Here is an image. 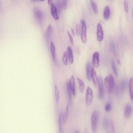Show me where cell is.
<instances>
[{
	"label": "cell",
	"instance_id": "1",
	"mask_svg": "<svg viewBox=\"0 0 133 133\" xmlns=\"http://www.w3.org/2000/svg\"><path fill=\"white\" fill-rule=\"evenodd\" d=\"M105 84L106 88L109 93H112L114 89L115 81L114 77L111 74H110L108 76L105 78Z\"/></svg>",
	"mask_w": 133,
	"mask_h": 133
},
{
	"label": "cell",
	"instance_id": "2",
	"mask_svg": "<svg viewBox=\"0 0 133 133\" xmlns=\"http://www.w3.org/2000/svg\"><path fill=\"white\" fill-rule=\"evenodd\" d=\"M99 117V112L97 110L94 111L91 117V128L94 132H95L97 130Z\"/></svg>",
	"mask_w": 133,
	"mask_h": 133
},
{
	"label": "cell",
	"instance_id": "3",
	"mask_svg": "<svg viewBox=\"0 0 133 133\" xmlns=\"http://www.w3.org/2000/svg\"><path fill=\"white\" fill-rule=\"evenodd\" d=\"M81 37L82 41L84 43H86L87 42L86 37L87 28L86 24L84 20L82 19L81 20Z\"/></svg>",
	"mask_w": 133,
	"mask_h": 133
},
{
	"label": "cell",
	"instance_id": "4",
	"mask_svg": "<svg viewBox=\"0 0 133 133\" xmlns=\"http://www.w3.org/2000/svg\"><path fill=\"white\" fill-rule=\"evenodd\" d=\"M93 94L92 90L89 87H88L86 90V102L88 106L90 105L92 102Z\"/></svg>",
	"mask_w": 133,
	"mask_h": 133
},
{
	"label": "cell",
	"instance_id": "5",
	"mask_svg": "<svg viewBox=\"0 0 133 133\" xmlns=\"http://www.w3.org/2000/svg\"><path fill=\"white\" fill-rule=\"evenodd\" d=\"M98 85L99 87V97L100 99H103L104 96V89L103 79L101 77L98 79Z\"/></svg>",
	"mask_w": 133,
	"mask_h": 133
},
{
	"label": "cell",
	"instance_id": "6",
	"mask_svg": "<svg viewBox=\"0 0 133 133\" xmlns=\"http://www.w3.org/2000/svg\"><path fill=\"white\" fill-rule=\"evenodd\" d=\"M97 39L99 41H102L104 37V33L103 28L100 23H99L97 25Z\"/></svg>",
	"mask_w": 133,
	"mask_h": 133
},
{
	"label": "cell",
	"instance_id": "7",
	"mask_svg": "<svg viewBox=\"0 0 133 133\" xmlns=\"http://www.w3.org/2000/svg\"><path fill=\"white\" fill-rule=\"evenodd\" d=\"M34 13L35 17L39 20H42L43 19L44 15L43 12L39 8L35 7L34 9Z\"/></svg>",
	"mask_w": 133,
	"mask_h": 133
},
{
	"label": "cell",
	"instance_id": "8",
	"mask_svg": "<svg viewBox=\"0 0 133 133\" xmlns=\"http://www.w3.org/2000/svg\"><path fill=\"white\" fill-rule=\"evenodd\" d=\"M99 54L98 52H95L93 57L92 63L95 68H98L99 65Z\"/></svg>",
	"mask_w": 133,
	"mask_h": 133
},
{
	"label": "cell",
	"instance_id": "9",
	"mask_svg": "<svg viewBox=\"0 0 133 133\" xmlns=\"http://www.w3.org/2000/svg\"><path fill=\"white\" fill-rule=\"evenodd\" d=\"M132 107L131 105L129 104H127L126 107L124 116L125 118L128 119L130 117L132 112Z\"/></svg>",
	"mask_w": 133,
	"mask_h": 133
},
{
	"label": "cell",
	"instance_id": "10",
	"mask_svg": "<svg viewBox=\"0 0 133 133\" xmlns=\"http://www.w3.org/2000/svg\"><path fill=\"white\" fill-rule=\"evenodd\" d=\"M91 77L93 80L94 85L97 87L98 84V79L95 69L93 67L91 68Z\"/></svg>",
	"mask_w": 133,
	"mask_h": 133
},
{
	"label": "cell",
	"instance_id": "11",
	"mask_svg": "<svg viewBox=\"0 0 133 133\" xmlns=\"http://www.w3.org/2000/svg\"><path fill=\"white\" fill-rule=\"evenodd\" d=\"M69 85L71 91L74 96L75 95V83L74 78L73 75L71 77L69 82Z\"/></svg>",
	"mask_w": 133,
	"mask_h": 133
},
{
	"label": "cell",
	"instance_id": "12",
	"mask_svg": "<svg viewBox=\"0 0 133 133\" xmlns=\"http://www.w3.org/2000/svg\"><path fill=\"white\" fill-rule=\"evenodd\" d=\"M51 13L53 18L56 20L59 19L57 8L56 6L53 4L51 5Z\"/></svg>",
	"mask_w": 133,
	"mask_h": 133
},
{
	"label": "cell",
	"instance_id": "13",
	"mask_svg": "<svg viewBox=\"0 0 133 133\" xmlns=\"http://www.w3.org/2000/svg\"><path fill=\"white\" fill-rule=\"evenodd\" d=\"M91 65L90 62H88L86 65V76L87 80L89 81H90L91 77Z\"/></svg>",
	"mask_w": 133,
	"mask_h": 133
},
{
	"label": "cell",
	"instance_id": "14",
	"mask_svg": "<svg viewBox=\"0 0 133 133\" xmlns=\"http://www.w3.org/2000/svg\"><path fill=\"white\" fill-rule=\"evenodd\" d=\"M53 32V29L52 26L51 25H49L48 26L46 34L47 41H49L50 39Z\"/></svg>",
	"mask_w": 133,
	"mask_h": 133
},
{
	"label": "cell",
	"instance_id": "15",
	"mask_svg": "<svg viewBox=\"0 0 133 133\" xmlns=\"http://www.w3.org/2000/svg\"><path fill=\"white\" fill-rule=\"evenodd\" d=\"M68 55L69 60L71 64H73L74 62V59L72 49L68 47L67 49Z\"/></svg>",
	"mask_w": 133,
	"mask_h": 133
},
{
	"label": "cell",
	"instance_id": "16",
	"mask_svg": "<svg viewBox=\"0 0 133 133\" xmlns=\"http://www.w3.org/2000/svg\"><path fill=\"white\" fill-rule=\"evenodd\" d=\"M110 124L109 120L108 118H105L104 119L103 122V127L105 130H108Z\"/></svg>",
	"mask_w": 133,
	"mask_h": 133
},
{
	"label": "cell",
	"instance_id": "17",
	"mask_svg": "<svg viewBox=\"0 0 133 133\" xmlns=\"http://www.w3.org/2000/svg\"><path fill=\"white\" fill-rule=\"evenodd\" d=\"M110 15V9L108 6L105 7L104 11V17L105 20H108L109 18Z\"/></svg>",
	"mask_w": 133,
	"mask_h": 133
},
{
	"label": "cell",
	"instance_id": "18",
	"mask_svg": "<svg viewBox=\"0 0 133 133\" xmlns=\"http://www.w3.org/2000/svg\"><path fill=\"white\" fill-rule=\"evenodd\" d=\"M69 109V104H67L66 109L65 110L62 119V123L63 125L66 124Z\"/></svg>",
	"mask_w": 133,
	"mask_h": 133
},
{
	"label": "cell",
	"instance_id": "19",
	"mask_svg": "<svg viewBox=\"0 0 133 133\" xmlns=\"http://www.w3.org/2000/svg\"><path fill=\"white\" fill-rule=\"evenodd\" d=\"M90 1L94 13L95 14H97L98 13V11L96 3L94 0H90Z\"/></svg>",
	"mask_w": 133,
	"mask_h": 133
},
{
	"label": "cell",
	"instance_id": "20",
	"mask_svg": "<svg viewBox=\"0 0 133 133\" xmlns=\"http://www.w3.org/2000/svg\"><path fill=\"white\" fill-rule=\"evenodd\" d=\"M50 49L53 61H54L55 55V48L54 43L51 42L50 43Z\"/></svg>",
	"mask_w": 133,
	"mask_h": 133
},
{
	"label": "cell",
	"instance_id": "21",
	"mask_svg": "<svg viewBox=\"0 0 133 133\" xmlns=\"http://www.w3.org/2000/svg\"><path fill=\"white\" fill-rule=\"evenodd\" d=\"M77 79L79 84V89L81 93L83 92L85 87L84 84V82L79 78H77Z\"/></svg>",
	"mask_w": 133,
	"mask_h": 133
},
{
	"label": "cell",
	"instance_id": "22",
	"mask_svg": "<svg viewBox=\"0 0 133 133\" xmlns=\"http://www.w3.org/2000/svg\"><path fill=\"white\" fill-rule=\"evenodd\" d=\"M129 94L131 100H133V78H131L129 81Z\"/></svg>",
	"mask_w": 133,
	"mask_h": 133
},
{
	"label": "cell",
	"instance_id": "23",
	"mask_svg": "<svg viewBox=\"0 0 133 133\" xmlns=\"http://www.w3.org/2000/svg\"><path fill=\"white\" fill-rule=\"evenodd\" d=\"M62 114L61 112L60 114L58 120V125L59 127V133H63V131L62 128Z\"/></svg>",
	"mask_w": 133,
	"mask_h": 133
},
{
	"label": "cell",
	"instance_id": "24",
	"mask_svg": "<svg viewBox=\"0 0 133 133\" xmlns=\"http://www.w3.org/2000/svg\"><path fill=\"white\" fill-rule=\"evenodd\" d=\"M55 95L56 103L58 104L59 99V93L58 87L55 85Z\"/></svg>",
	"mask_w": 133,
	"mask_h": 133
},
{
	"label": "cell",
	"instance_id": "25",
	"mask_svg": "<svg viewBox=\"0 0 133 133\" xmlns=\"http://www.w3.org/2000/svg\"><path fill=\"white\" fill-rule=\"evenodd\" d=\"M111 63L112 69L116 76L118 75V73L116 69V67L114 60L113 59H111Z\"/></svg>",
	"mask_w": 133,
	"mask_h": 133
},
{
	"label": "cell",
	"instance_id": "26",
	"mask_svg": "<svg viewBox=\"0 0 133 133\" xmlns=\"http://www.w3.org/2000/svg\"><path fill=\"white\" fill-rule=\"evenodd\" d=\"M62 60L63 64L65 65H68V56L66 52H65L63 54Z\"/></svg>",
	"mask_w": 133,
	"mask_h": 133
},
{
	"label": "cell",
	"instance_id": "27",
	"mask_svg": "<svg viewBox=\"0 0 133 133\" xmlns=\"http://www.w3.org/2000/svg\"><path fill=\"white\" fill-rule=\"evenodd\" d=\"M67 90L68 94L69 100L70 101H71V99H72V95H71V90L70 87L69 83L68 82L67 83Z\"/></svg>",
	"mask_w": 133,
	"mask_h": 133
},
{
	"label": "cell",
	"instance_id": "28",
	"mask_svg": "<svg viewBox=\"0 0 133 133\" xmlns=\"http://www.w3.org/2000/svg\"><path fill=\"white\" fill-rule=\"evenodd\" d=\"M127 85V81L125 80H123L121 84V87L122 89V90H124L126 88Z\"/></svg>",
	"mask_w": 133,
	"mask_h": 133
},
{
	"label": "cell",
	"instance_id": "29",
	"mask_svg": "<svg viewBox=\"0 0 133 133\" xmlns=\"http://www.w3.org/2000/svg\"><path fill=\"white\" fill-rule=\"evenodd\" d=\"M111 45L112 52H113L115 56L116 57L117 55L115 46L114 43L113 42H111Z\"/></svg>",
	"mask_w": 133,
	"mask_h": 133
},
{
	"label": "cell",
	"instance_id": "30",
	"mask_svg": "<svg viewBox=\"0 0 133 133\" xmlns=\"http://www.w3.org/2000/svg\"><path fill=\"white\" fill-rule=\"evenodd\" d=\"M76 33L77 35L78 36H79L81 33V29L80 26L77 24L76 26Z\"/></svg>",
	"mask_w": 133,
	"mask_h": 133
},
{
	"label": "cell",
	"instance_id": "31",
	"mask_svg": "<svg viewBox=\"0 0 133 133\" xmlns=\"http://www.w3.org/2000/svg\"><path fill=\"white\" fill-rule=\"evenodd\" d=\"M124 4L125 11V12L127 13L128 11V3L127 0H125Z\"/></svg>",
	"mask_w": 133,
	"mask_h": 133
},
{
	"label": "cell",
	"instance_id": "32",
	"mask_svg": "<svg viewBox=\"0 0 133 133\" xmlns=\"http://www.w3.org/2000/svg\"><path fill=\"white\" fill-rule=\"evenodd\" d=\"M111 108V104L108 103L105 105V110L107 112H109L110 111Z\"/></svg>",
	"mask_w": 133,
	"mask_h": 133
},
{
	"label": "cell",
	"instance_id": "33",
	"mask_svg": "<svg viewBox=\"0 0 133 133\" xmlns=\"http://www.w3.org/2000/svg\"><path fill=\"white\" fill-rule=\"evenodd\" d=\"M67 33L68 34V35L69 36V39L70 41L71 44H73V37L72 36H71L70 33L69 32V31L68 30H67Z\"/></svg>",
	"mask_w": 133,
	"mask_h": 133
},
{
	"label": "cell",
	"instance_id": "34",
	"mask_svg": "<svg viewBox=\"0 0 133 133\" xmlns=\"http://www.w3.org/2000/svg\"><path fill=\"white\" fill-rule=\"evenodd\" d=\"M111 128V131L112 132L114 133L115 132V128L114 123L112 121L110 122Z\"/></svg>",
	"mask_w": 133,
	"mask_h": 133
},
{
	"label": "cell",
	"instance_id": "35",
	"mask_svg": "<svg viewBox=\"0 0 133 133\" xmlns=\"http://www.w3.org/2000/svg\"><path fill=\"white\" fill-rule=\"evenodd\" d=\"M62 4L63 8L66 9L67 7V0H63Z\"/></svg>",
	"mask_w": 133,
	"mask_h": 133
},
{
	"label": "cell",
	"instance_id": "36",
	"mask_svg": "<svg viewBox=\"0 0 133 133\" xmlns=\"http://www.w3.org/2000/svg\"><path fill=\"white\" fill-rule=\"evenodd\" d=\"M53 0H48V4L52 5L53 4Z\"/></svg>",
	"mask_w": 133,
	"mask_h": 133
},
{
	"label": "cell",
	"instance_id": "37",
	"mask_svg": "<svg viewBox=\"0 0 133 133\" xmlns=\"http://www.w3.org/2000/svg\"><path fill=\"white\" fill-rule=\"evenodd\" d=\"M71 32H72V34L73 35H75V33L74 31V30L72 29H71Z\"/></svg>",
	"mask_w": 133,
	"mask_h": 133
},
{
	"label": "cell",
	"instance_id": "38",
	"mask_svg": "<svg viewBox=\"0 0 133 133\" xmlns=\"http://www.w3.org/2000/svg\"><path fill=\"white\" fill-rule=\"evenodd\" d=\"M117 62H118V64L120 65H121V63H120V61L119 60H117Z\"/></svg>",
	"mask_w": 133,
	"mask_h": 133
},
{
	"label": "cell",
	"instance_id": "39",
	"mask_svg": "<svg viewBox=\"0 0 133 133\" xmlns=\"http://www.w3.org/2000/svg\"><path fill=\"white\" fill-rule=\"evenodd\" d=\"M31 1L33 2H35L37 1L38 0H31Z\"/></svg>",
	"mask_w": 133,
	"mask_h": 133
},
{
	"label": "cell",
	"instance_id": "40",
	"mask_svg": "<svg viewBox=\"0 0 133 133\" xmlns=\"http://www.w3.org/2000/svg\"><path fill=\"white\" fill-rule=\"evenodd\" d=\"M40 1L42 2H44L45 1V0H40Z\"/></svg>",
	"mask_w": 133,
	"mask_h": 133
}]
</instances>
